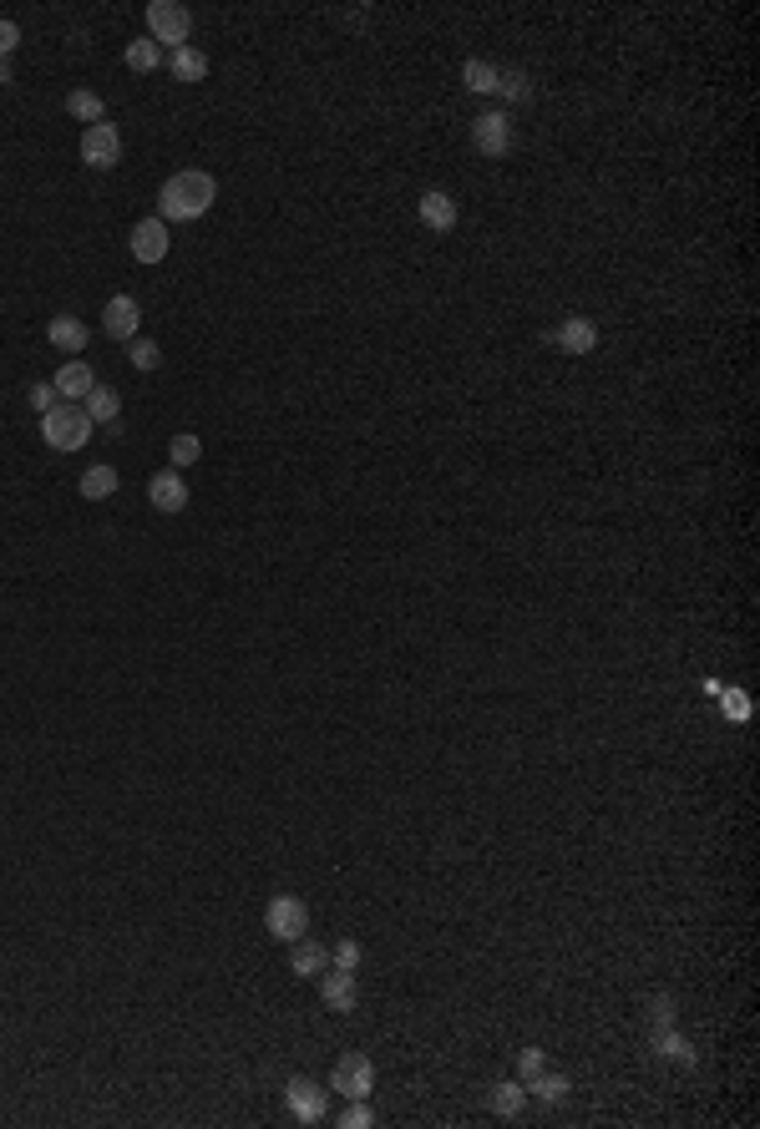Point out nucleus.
Wrapping results in <instances>:
<instances>
[{
	"label": "nucleus",
	"instance_id": "obj_1",
	"mask_svg": "<svg viewBox=\"0 0 760 1129\" xmlns=\"http://www.w3.org/2000/svg\"><path fill=\"white\" fill-rule=\"evenodd\" d=\"M213 198H218V183H213L203 168H183V173H173V178L163 183V193H158V218H163V223H193V218H203V213L213 208Z\"/></svg>",
	"mask_w": 760,
	"mask_h": 1129
},
{
	"label": "nucleus",
	"instance_id": "obj_2",
	"mask_svg": "<svg viewBox=\"0 0 760 1129\" xmlns=\"http://www.w3.org/2000/svg\"><path fill=\"white\" fill-rule=\"evenodd\" d=\"M92 416H87V406L82 400H71V406H51L46 416H41V436H46V446L51 451H82L87 441H92Z\"/></svg>",
	"mask_w": 760,
	"mask_h": 1129
},
{
	"label": "nucleus",
	"instance_id": "obj_3",
	"mask_svg": "<svg viewBox=\"0 0 760 1129\" xmlns=\"http://www.w3.org/2000/svg\"><path fill=\"white\" fill-rule=\"evenodd\" d=\"M147 31H152V41L158 46H188V36H193V11L188 6H178V0H152L147 6Z\"/></svg>",
	"mask_w": 760,
	"mask_h": 1129
},
{
	"label": "nucleus",
	"instance_id": "obj_4",
	"mask_svg": "<svg viewBox=\"0 0 760 1129\" xmlns=\"http://www.w3.org/2000/svg\"><path fill=\"white\" fill-rule=\"evenodd\" d=\"M304 927H310V907H304L299 897H289V892L269 897V907H264V932H269L274 942H299Z\"/></svg>",
	"mask_w": 760,
	"mask_h": 1129
},
{
	"label": "nucleus",
	"instance_id": "obj_5",
	"mask_svg": "<svg viewBox=\"0 0 760 1129\" xmlns=\"http://www.w3.org/2000/svg\"><path fill=\"white\" fill-rule=\"evenodd\" d=\"M82 163L97 168V173H112V168L122 163V132H117L112 122H92V127L82 132Z\"/></svg>",
	"mask_w": 760,
	"mask_h": 1129
},
{
	"label": "nucleus",
	"instance_id": "obj_6",
	"mask_svg": "<svg viewBox=\"0 0 760 1129\" xmlns=\"http://www.w3.org/2000/svg\"><path fill=\"white\" fill-rule=\"evenodd\" d=\"M330 1089L345 1094V1099H370V1089H375V1064H370L365 1054H345V1059L335 1064V1074H330Z\"/></svg>",
	"mask_w": 760,
	"mask_h": 1129
},
{
	"label": "nucleus",
	"instance_id": "obj_7",
	"mask_svg": "<svg viewBox=\"0 0 760 1129\" xmlns=\"http://www.w3.org/2000/svg\"><path fill=\"white\" fill-rule=\"evenodd\" d=\"M137 325H142V304H137L132 294H112L107 309H102V335L117 340V345H122V340L132 345V340H137Z\"/></svg>",
	"mask_w": 760,
	"mask_h": 1129
},
{
	"label": "nucleus",
	"instance_id": "obj_8",
	"mask_svg": "<svg viewBox=\"0 0 760 1129\" xmlns=\"http://www.w3.org/2000/svg\"><path fill=\"white\" fill-rule=\"evenodd\" d=\"M168 249H173V238H168V223H163L158 213L142 218V223L132 228V259H137V264H163Z\"/></svg>",
	"mask_w": 760,
	"mask_h": 1129
},
{
	"label": "nucleus",
	"instance_id": "obj_9",
	"mask_svg": "<svg viewBox=\"0 0 760 1129\" xmlns=\"http://www.w3.org/2000/svg\"><path fill=\"white\" fill-rule=\"evenodd\" d=\"M284 1104L299 1124H325V1089L315 1079H289L284 1084Z\"/></svg>",
	"mask_w": 760,
	"mask_h": 1129
},
{
	"label": "nucleus",
	"instance_id": "obj_10",
	"mask_svg": "<svg viewBox=\"0 0 760 1129\" xmlns=\"http://www.w3.org/2000/svg\"><path fill=\"white\" fill-rule=\"evenodd\" d=\"M472 142H477L482 157H507L512 152V122H507V112H482L472 122Z\"/></svg>",
	"mask_w": 760,
	"mask_h": 1129
},
{
	"label": "nucleus",
	"instance_id": "obj_11",
	"mask_svg": "<svg viewBox=\"0 0 760 1129\" xmlns=\"http://www.w3.org/2000/svg\"><path fill=\"white\" fill-rule=\"evenodd\" d=\"M147 502L158 507V512H168V517L183 512V507H188V481H183L178 471H158V476L147 481Z\"/></svg>",
	"mask_w": 760,
	"mask_h": 1129
},
{
	"label": "nucleus",
	"instance_id": "obj_12",
	"mask_svg": "<svg viewBox=\"0 0 760 1129\" xmlns=\"http://www.w3.org/2000/svg\"><path fill=\"white\" fill-rule=\"evenodd\" d=\"M46 340H51L56 350H66V355H82V350H87V340H92V330H87L76 314H56L51 325H46Z\"/></svg>",
	"mask_w": 760,
	"mask_h": 1129
},
{
	"label": "nucleus",
	"instance_id": "obj_13",
	"mask_svg": "<svg viewBox=\"0 0 760 1129\" xmlns=\"http://www.w3.org/2000/svg\"><path fill=\"white\" fill-rule=\"evenodd\" d=\"M320 998H325V1008H335V1013H355V1003H360V993H355V973H345V967L325 973V978H320Z\"/></svg>",
	"mask_w": 760,
	"mask_h": 1129
},
{
	"label": "nucleus",
	"instance_id": "obj_14",
	"mask_svg": "<svg viewBox=\"0 0 760 1129\" xmlns=\"http://www.w3.org/2000/svg\"><path fill=\"white\" fill-rule=\"evenodd\" d=\"M51 385H56V395H66V400H87L92 385H97V375H92V365H82V355H71V365H61Z\"/></svg>",
	"mask_w": 760,
	"mask_h": 1129
},
{
	"label": "nucleus",
	"instance_id": "obj_15",
	"mask_svg": "<svg viewBox=\"0 0 760 1129\" xmlns=\"http://www.w3.org/2000/svg\"><path fill=\"white\" fill-rule=\"evenodd\" d=\"M649 1048H654L659 1059L679 1064V1069H695V1048H690V1038H684V1033H674V1028H659V1033H649Z\"/></svg>",
	"mask_w": 760,
	"mask_h": 1129
},
{
	"label": "nucleus",
	"instance_id": "obj_16",
	"mask_svg": "<svg viewBox=\"0 0 760 1129\" xmlns=\"http://www.w3.org/2000/svg\"><path fill=\"white\" fill-rule=\"evenodd\" d=\"M416 213H421V223L436 228V233H451V228H456V203H451L446 193H421Z\"/></svg>",
	"mask_w": 760,
	"mask_h": 1129
},
{
	"label": "nucleus",
	"instance_id": "obj_17",
	"mask_svg": "<svg viewBox=\"0 0 760 1129\" xmlns=\"http://www.w3.org/2000/svg\"><path fill=\"white\" fill-rule=\"evenodd\" d=\"M553 340H558L568 355H588V350L598 345V325H593V319H568V325H563Z\"/></svg>",
	"mask_w": 760,
	"mask_h": 1129
},
{
	"label": "nucleus",
	"instance_id": "obj_18",
	"mask_svg": "<svg viewBox=\"0 0 760 1129\" xmlns=\"http://www.w3.org/2000/svg\"><path fill=\"white\" fill-rule=\"evenodd\" d=\"M325 962H330V952L320 947V942H294V957H289V973H299V978H320L325 973Z\"/></svg>",
	"mask_w": 760,
	"mask_h": 1129
},
{
	"label": "nucleus",
	"instance_id": "obj_19",
	"mask_svg": "<svg viewBox=\"0 0 760 1129\" xmlns=\"http://www.w3.org/2000/svg\"><path fill=\"white\" fill-rule=\"evenodd\" d=\"M76 487H82V497H87V502H107V497L117 492V471H112L107 461H97V466H87V471H82V481H76Z\"/></svg>",
	"mask_w": 760,
	"mask_h": 1129
},
{
	"label": "nucleus",
	"instance_id": "obj_20",
	"mask_svg": "<svg viewBox=\"0 0 760 1129\" xmlns=\"http://www.w3.org/2000/svg\"><path fill=\"white\" fill-rule=\"evenodd\" d=\"M87 406V416L97 421V426H117V416H122V400H117V390H107V385H92V395L82 400Z\"/></svg>",
	"mask_w": 760,
	"mask_h": 1129
},
{
	"label": "nucleus",
	"instance_id": "obj_21",
	"mask_svg": "<svg viewBox=\"0 0 760 1129\" xmlns=\"http://www.w3.org/2000/svg\"><path fill=\"white\" fill-rule=\"evenodd\" d=\"M168 66H173L178 82H203V76H208V56H203L198 46H178Z\"/></svg>",
	"mask_w": 760,
	"mask_h": 1129
},
{
	"label": "nucleus",
	"instance_id": "obj_22",
	"mask_svg": "<svg viewBox=\"0 0 760 1129\" xmlns=\"http://www.w3.org/2000/svg\"><path fill=\"white\" fill-rule=\"evenodd\" d=\"M492 1109L502 1114V1119H512V1114H522V1104H527V1084H517V1079H502V1084H492Z\"/></svg>",
	"mask_w": 760,
	"mask_h": 1129
},
{
	"label": "nucleus",
	"instance_id": "obj_23",
	"mask_svg": "<svg viewBox=\"0 0 760 1129\" xmlns=\"http://www.w3.org/2000/svg\"><path fill=\"white\" fill-rule=\"evenodd\" d=\"M122 61H127L132 71H158V66H163V46L152 41V36H142V41H127Z\"/></svg>",
	"mask_w": 760,
	"mask_h": 1129
},
{
	"label": "nucleus",
	"instance_id": "obj_24",
	"mask_svg": "<svg viewBox=\"0 0 760 1129\" xmlns=\"http://www.w3.org/2000/svg\"><path fill=\"white\" fill-rule=\"evenodd\" d=\"M497 76H502V71H497L492 61H477V56L462 66V82H467L477 97H492V92H497Z\"/></svg>",
	"mask_w": 760,
	"mask_h": 1129
},
{
	"label": "nucleus",
	"instance_id": "obj_25",
	"mask_svg": "<svg viewBox=\"0 0 760 1129\" xmlns=\"http://www.w3.org/2000/svg\"><path fill=\"white\" fill-rule=\"evenodd\" d=\"M66 112H71L76 122H102V112H107V107H102V97H97V92L76 87V92L66 97Z\"/></svg>",
	"mask_w": 760,
	"mask_h": 1129
},
{
	"label": "nucleus",
	"instance_id": "obj_26",
	"mask_svg": "<svg viewBox=\"0 0 760 1129\" xmlns=\"http://www.w3.org/2000/svg\"><path fill=\"white\" fill-rule=\"evenodd\" d=\"M527 1094L543 1099V1104H558V1099L568 1094V1074H532V1079H527Z\"/></svg>",
	"mask_w": 760,
	"mask_h": 1129
},
{
	"label": "nucleus",
	"instance_id": "obj_27",
	"mask_svg": "<svg viewBox=\"0 0 760 1129\" xmlns=\"http://www.w3.org/2000/svg\"><path fill=\"white\" fill-rule=\"evenodd\" d=\"M168 456H173V466H193V461L203 456V441H198L193 431H183V436L168 441Z\"/></svg>",
	"mask_w": 760,
	"mask_h": 1129
},
{
	"label": "nucleus",
	"instance_id": "obj_28",
	"mask_svg": "<svg viewBox=\"0 0 760 1129\" xmlns=\"http://www.w3.org/2000/svg\"><path fill=\"white\" fill-rule=\"evenodd\" d=\"M497 97H507V102H527V97H532V82H527L522 71H502V76H497Z\"/></svg>",
	"mask_w": 760,
	"mask_h": 1129
},
{
	"label": "nucleus",
	"instance_id": "obj_29",
	"mask_svg": "<svg viewBox=\"0 0 760 1129\" xmlns=\"http://www.w3.org/2000/svg\"><path fill=\"white\" fill-rule=\"evenodd\" d=\"M127 360L147 375V370H158V360H163V350L152 345V340H132V350H127Z\"/></svg>",
	"mask_w": 760,
	"mask_h": 1129
},
{
	"label": "nucleus",
	"instance_id": "obj_30",
	"mask_svg": "<svg viewBox=\"0 0 760 1129\" xmlns=\"http://www.w3.org/2000/svg\"><path fill=\"white\" fill-rule=\"evenodd\" d=\"M370 1124H375L370 1104H365V1099H350V1109L340 1114V1129H370Z\"/></svg>",
	"mask_w": 760,
	"mask_h": 1129
},
{
	"label": "nucleus",
	"instance_id": "obj_31",
	"mask_svg": "<svg viewBox=\"0 0 760 1129\" xmlns=\"http://www.w3.org/2000/svg\"><path fill=\"white\" fill-rule=\"evenodd\" d=\"M659 1028H674V1003L669 998H654L649 1003V1033H659Z\"/></svg>",
	"mask_w": 760,
	"mask_h": 1129
},
{
	"label": "nucleus",
	"instance_id": "obj_32",
	"mask_svg": "<svg viewBox=\"0 0 760 1129\" xmlns=\"http://www.w3.org/2000/svg\"><path fill=\"white\" fill-rule=\"evenodd\" d=\"M330 962H335V967H345V973H355V967H360V942H350V937H345V942L330 952Z\"/></svg>",
	"mask_w": 760,
	"mask_h": 1129
},
{
	"label": "nucleus",
	"instance_id": "obj_33",
	"mask_svg": "<svg viewBox=\"0 0 760 1129\" xmlns=\"http://www.w3.org/2000/svg\"><path fill=\"white\" fill-rule=\"evenodd\" d=\"M517 1074H522V1084L532 1074H543V1048H522V1054H517Z\"/></svg>",
	"mask_w": 760,
	"mask_h": 1129
},
{
	"label": "nucleus",
	"instance_id": "obj_34",
	"mask_svg": "<svg viewBox=\"0 0 760 1129\" xmlns=\"http://www.w3.org/2000/svg\"><path fill=\"white\" fill-rule=\"evenodd\" d=\"M31 406H36L41 416L56 406V385H51V380H36V385H31Z\"/></svg>",
	"mask_w": 760,
	"mask_h": 1129
},
{
	"label": "nucleus",
	"instance_id": "obj_35",
	"mask_svg": "<svg viewBox=\"0 0 760 1129\" xmlns=\"http://www.w3.org/2000/svg\"><path fill=\"white\" fill-rule=\"evenodd\" d=\"M16 46H21V26L16 21H0V61H6Z\"/></svg>",
	"mask_w": 760,
	"mask_h": 1129
},
{
	"label": "nucleus",
	"instance_id": "obj_36",
	"mask_svg": "<svg viewBox=\"0 0 760 1129\" xmlns=\"http://www.w3.org/2000/svg\"><path fill=\"white\" fill-rule=\"evenodd\" d=\"M725 709H730V714H735V719H745V714H750V704H745V699H740V694H730V699H725Z\"/></svg>",
	"mask_w": 760,
	"mask_h": 1129
},
{
	"label": "nucleus",
	"instance_id": "obj_37",
	"mask_svg": "<svg viewBox=\"0 0 760 1129\" xmlns=\"http://www.w3.org/2000/svg\"><path fill=\"white\" fill-rule=\"evenodd\" d=\"M6 82H11V61H0V87H6Z\"/></svg>",
	"mask_w": 760,
	"mask_h": 1129
}]
</instances>
